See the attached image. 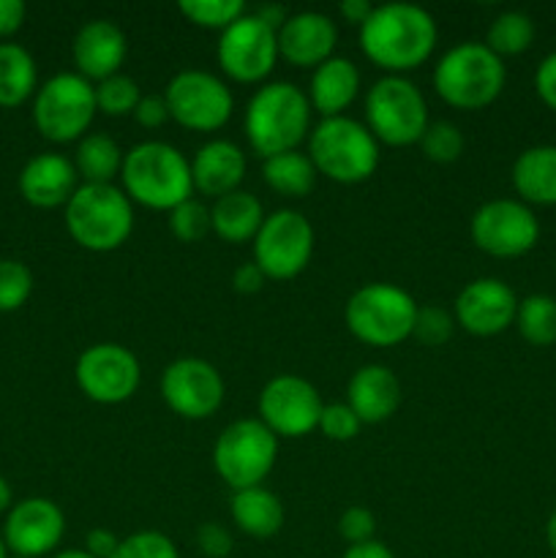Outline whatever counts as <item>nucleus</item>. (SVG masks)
I'll return each mask as SVG.
<instances>
[{"instance_id":"f257e3e1","label":"nucleus","mask_w":556,"mask_h":558,"mask_svg":"<svg viewBox=\"0 0 556 558\" xmlns=\"http://www.w3.org/2000/svg\"><path fill=\"white\" fill-rule=\"evenodd\" d=\"M365 58L387 74L403 76L420 69L436 49V20L418 3L374 5L368 20L358 27Z\"/></svg>"},{"instance_id":"f03ea898","label":"nucleus","mask_w":556,"mask_h":558,"mask_svg":"<svg viewBox=\"0 0 556 558\" xmlns=\"http://www.w3.org/2000/svg\"><path fill=\"white\" fill-rule=\"evenodd\" d=\"M311 101L294 82L278 80L256 87L245 104L243 131L251 150L265 158L300 150L311 134Z\"/></svg>"},{"instance_id":"7ed1b4c3","label":"nucleus","mask_w":556,"mask_h":558,"mask_svg":"<svg viewBox=\"0 0 556 558\" xmlns=\"http://www.w3.org/2000/svg\"><path fill=\"white\" fill-rule=\"evenodd\" d=\"M120 189L134 205L169 213L194 196L191 161L169 142H136L131 150H125Z\"/></svg>"},{"instance_id":"20e7f679","label":"nucleus","mask_w":556,"mask_h":558,"mask_svg":"<svg viewBox=\"0 0 556 558\" xmlns=\"http://www.w3.org/2000/svg\"><path fill=\"white\" fill-rule=\"evenodd\" d=\"M505 60L483 41H458L434 65L436 96L461 112L491 107L505 90Z\"/></svg>"},{"instance_id":"39448f33","label":"nucleus","mask_w":556,"mask_h":558,"mask_svg":"<svg viewBox=\"0 0 556 558\" xmlns=\"http://www.w3.org/2000/svg\"><path fill=\"white\" fill-rule=\"evenodd\" d=\"M65 210V229L80 248L109 254L134 232V202L114 183H80Z\"/></svg>"},{"instance_id":"423d86ee","label":"nucleus","mask_w":556,"mask_h":558,"mask_svg":"<svg viewBox=\"0 0 556 558\" xmlns=\"http://www.w3.org/2000/svg\"><path fill=\"white\" fill-rule=\"evenodd\" d=\"M309 158L322 178L341 185L365 183L379 167V142L368 125L349 114L322 118L311 125Z\"/></svg>"},{"instance_id":"0eeeda50","label":"nucleus","mask_w":556,"mask_h":558,"mask_svg":"<svg viewBox=\"0 0 556 558\" xmlns=\"http://www.w3.org/2000/svg\"><path fill=\"white\" fill-rule=\"evenodd\" d=\"M418 303L407 289L387 281L365 283L354 289L343 305V322L358 341L368 347H398L412 338Z\"/></svg>"},{"instance_id":"6e6552de","label":"nucleus","mask_w":556,"mask_h":558,"mask_svg":"<svg viewBox=\"0 0 556 558\" xmlns=\"http://www.w3.org/2000/svg\"><path fill=\"white\" fill-rule=\"evenodd\" d=\"M428 123L423 90L407 76L387 74L365 93V125L382 145H418Z\"/></svg>"},{"instance_id":"1a4fd4ad","label":"nucleus","mask_w":556,"mask_h":558,"mask_svg":"<svg viewBox=\"0 0 556 558\" xmlns=\"http://www.w3.org/2000/svg\"><path fill=\"white\" fill-rule=\"evenodd\" d=\"M278 461V436L259 417L229 423L213 445V469L232 490L256 488Z\"/></svg>"},{"instance_id":"9d476101","label":"nucleus","mask_w":556,"mask_h":558,"mask_svg":"<svg viewBox=\"0 0 556 558\" xmlns=\"http://www.w3.org/2000/svg\"><path fill=\"white\" fill-rule=\"evenodd\" d=\"M96 87L76 71L49 76L33 96V123L49 142H80L96 118Z\"/></svg>"},{"instance_id":"9b49d317","label":"nucleus","mask_w":556,"mask_h":558,"mask_svg":"<svg viewBox=\"0 0 556 558\" xmlns=\"http://www.w3.org/2000/svg\"><path fill=\"white\" fill-rule=\"evenodd\" d=\"M169 118L196 134L223 129L234 112V96L227 82L205 69H183L164 87Z\"/></svg>"},{"instance_id":"f8f14e48","label":"nucleus","mask_w":556,"mask_h":558,"mask_svg":"<svg viewBox=\"0 0 556 558\" xmlns=\"http://www.w3.org/2000/svg\"><path fill=\"white\" fill-rule=\"evenodd\" d=\"M314 256V227L294 207L267 213L254 238V262L267 281H292Z\"/></svg>"},{"instance_id":"ddd939ff","label":"nucleus","mask_w":556,"mask_h":558,"mask_svg":"<svg viewBox=\"0 0 556 558\" xmlns=\"http://www.w3.org/2000/svg\"><path fill=\"white\" fill-rule=\"evenodd\" d=\"M74 379L82 396L101 407H118L140 390L142 368L136 354L123 343H93L76 357Z\"/></svg>"},{"instance_id":"4468645a","label":"nucleus","mask_w":556,"mask_h":558,"mask_svg":"<svg viewBox=\"0 0 556 558\" xmlns=\"http://www.w3.org/2000/svg\"><path fill=\"white\" fill-rule=\"evenodd\" d=\"M472 243L496 259H518L540 240V221L521 199H491L474 210L469 221Z\"/></svg>"},{"instance_id":"2eb2a0df","label":"nucleus","mask_w":556,"mask_h":558,"mask_svg":"<svg viewBox=\"0 0 556 558\" xmlns=\"http://www.w3.org/2000/svg\"><path fill=\"white\" fill-rule=\"evenodd\" d=\"M216 58L229 80L240 85H256L276 69L278 33L267 27L254 11H245L238 22L218 33Z\"/></svg>"},{"instance_id":"dca6fc26","label":"nucleus","mask_w":556,"mask_h":558,"mask_svg":"<svg viewBox=\"0 0 556 558\" xmlns=\"http://www.w3.org/2000/svg\"><path fill=\"white\" fill-rule=\"evenodd\" d=\"M158 390H161L164 403L178 417L191 420V423L213 417L227 396L221 371L202 357H180L169 363L161 371Z\"/></svg>"},{"instance_id":"f3484780","label":"nucleus","mask_w":556,"mask_h":558,"mask_svg":"<svg viewBox=\"0 0 556 558\" xmlns=\"http://www.w3.org/2000/svg\"><path fill=\"white\" fill-rule=\"evenodd\" d=\"M322 407L319 390L294 374L273 376L259 392V420L278 439H303L316 430Z\"/></svg>"},{"instance_id":"a211bd4d","label":"nucleus","mask_w":556,"mask_h":558,"mask_svg":"<svg viewBox=\"0 0 556 558\" xmlns=\"http://www.w3.org/2000/svg\"><path fill=\"white\" fill-rule=\"evenodd\" d=\"M65 537V515L52 499L31 496L16 501L5 515L3 543L11 556L41 558L58 550Z\"/></svg>"},{"instance_id":"6ab92c4d","label":"nucleus","mask_w":556,"mask_h":558,"mask_svg":"<svg viewBox=\"0 0 556 558\" xmlns=\"http://www.w3.org/2000/svg\"><path fill=\"white\" fill-rule=\"evenodd\" d=\"M518 303L521 300L501 278H474L458 292L452 316L469 336L494 338L516 325Z\"/></svg>"},{"instance_id":"aec40b11","label":"nucleus","mask_w":556,"mask_h":558,"mask_svg":"<svg viewBox=\"0 0 556 558\" xmlns=\"http://www.w3.org/2000/svg\"><path fill=\"white\" fill-rule=\"evenodd\" d=\"M338 44V25L322 11L289 14L278 31V58L294 69H311L333 58Z\"/></svg>"},{"instance_id":"412c9836","label":"nucleus","mask_w":556,"mask_h":558,"mask_svg":"<svg viewBox=\"0 0 556 558\" xmlns=\"http://www.w3.org/2000/svg\"><path fill=\"white\" fill-rule=\"evenodd\" d=\"M71 58H74L76 74L96 85L107 76L120 74L125 58H129V38L118 22L90 20L76 31Z\"/></svg>"},{"instance_id":"4be33fe9","label":"nucleus","mask_w":556,"mask_h":558,"mask_svg":"<svg viewBox=\"0 0 556 558\" xmlns=\"http://www.w3.org/2000/svg\"><path fill=\"white\" fill-rule=\"evenodd\" d=\"M76 189H80V174L74 161L63 153H38L20 172V194L25 196L27 205L41 210L65 207Z\"/></svg>"},{"instance_id":"5701e85b","label":"nucleus","mask_w":556,"mask_h":558,"mask_svg":"<svg viewBox=\"0 0 556 558\" xmlns=\"http://www.w3.org/2000/svg\"><path fill=\"white\" fill-rule=\"evenodd\" d=\"M347 403L363 425H379L401 407V381L392 368L382 363H365L347 385Z\"/></svg>"},{"instance_id":"b1692460","label":"nucleus","mask_w":556,"mask_h":558,"mask_svg":"<svg viewBox=\"0 0 556 558\" xmlns=\"http://www.w3.org/2000/svg\"><path fill=\"white\" fill-rule=\"evenodd\" d=\"M245 153L232 140H210L194 153L191 158V180H194V191L202 196H227L240 189L245 180Z\"/></svg>"},{"instance_id":"393cba45","label":"nucleus","mask_w":556,"mask_h":558,"mask_svg":"<svg viewBox=\"0 0 556 558\" xmlns=\"http://www.w3.org/2000/svg\"><path fill=\"white\" fill-rule=\"evenodd\" d=\"M360 82H363V76H360L358 65L349 58L333 54L330 60H325V63L311 71L305 96H309L311 109L319 112L322 118H338L358 98Z\"/></svg>"},{"instance_id":"a878e982","label":"nucleus","mask_w":556,"mask_h":558,"mask_svg":"<svg viewBox=\"0 0 556 558\" xmlns=\"http://www.w3.org/2000/svg\"><path fill=\"white\" fill-rule=\"evenodd\" d=\"M512 189L523 205L556 207V145L527 147L512 163Z\"/></svg>"},{"instance_id":"bb28decb","label":"nucleus","mask_w":556,"mask_h":558,"mask_svg":"<svg viewBox=\"0 0 556 558\" xmlns=\"http://www.w3.org/2000/svg\"><path fill=\"white\" fill-rule=\"evenodd\" d=\"M265 207L262 202L256 199L254 194L249 191L238 189L227 196H218L213 199L210 207V221H213V232L223 240V243H254L256 232L265 223Z\"/></svg>"},{"instance_id":"cd10ccee","label":"nucleus","mask_w":556,"mask_h":558,"mask_svg":"<svg viewBox=\"0 0 556 558\" xmlns=\"http://www.w3.org/2000/svg\"><path fill=\"white\" fill-rule=\"evenodd\" d=\"M229 515L234 526L254 539H270L283 529V505L265 485L245 490H232Z\"/></svg>"},{"instance_id":"c85d7f7f","label":"nucleus","mask_w":556,"mask_h":558,"mask_svg":"<svg viewBox=\"0 0 556 558\" xmlns=\"http://www.w3.org/2000/svg\"><path fill=\"white\" fill-rule=\"evenodd\" d=\"M123 147L104 131H90L76 142L74 167L82 183H114L123 169Z\"/></svg>"},{"instance_id":"c756f323","label":"nucleus","mask_w":556,"mask_h":558,"mask_svg":"<svg viewBox=\"0 0 556 558\" xmlns=\"http://www.w3.org/2000/svg\"><path fill=\"white\" fill-rule=\"evenodd\" d=\"M262 178H265L267 189L276 191V194L287 196V199H305L316 189L319 172H316L309 153L289 150L265 158V163H262Z\"/></svg>"},{"instance_id":"7c9ffc66","label":"nucleus","mask_w":556,"mask_h":558,"mask_svg":"<svg viewBox=\"0 0 556 558\" xmlns=\"http://www.w3.org/2000/svg\"><path fill=\"white\" fill-rule=\"evenodd\" d=\"M36 90L38 69L33 54L20 44H0V107H20Z\"/></svg>"},{"instance_id":"2f4dec72","label":"nucleus","mask_w":556,"mask_h":558,"mask_svg":"<svg viewBox=\"0 0 556 558\" xmlns=\"http://www.w3.org/2000/svg\"><path fill=\"white\" fill-rule=\"evenodd\" d=\"M537 27L534 20L523 11H501L485 31V47L499 54L501 60L512 54H523L534 44Z\"/></svg>"},{"instance_id":"473e14b6","label":"nucleus","mask_w":556,"mask_h":558,"mask_svg":"<svg viewBox=\"0 0 556 558\" xmlns=\"http://www.w3.org/2000/svg\"><path fill=\"white\" fill-rule=\"evenodd\" d=\"M516 327L521 338L532 347L556 343V298L551 294H529L518 303Z\"/></svg>"},{"instance_id":"72a5a7b5","label":"nucleus","mask_w":556,"mask_h":558,"mask_svg":"<svg viewBox=\"0 0 556 558\" xmlns=\"http://www.w3.org/2000/svg\"><path fill=\"white\" fill-rule=\"evenodd\" d=\"M180 14L196 27L205 31H227L232 22H238L245 14L243 0H180Z\"/></svg>"},{"instance_id":"f704fd0d","label":"nucleus","mask_w":556,"mask_h":558,"mask_svg":"<svg viewBox=\"0 0 556 558\" xmlns=\"http://www.w3.org/2000/svg\"><path fill=\"white\" fill-rule=\"evenodd\" d=\"M96 107L98 112L109 114V118H125V114H134L136 104H140L142 90L136 85L134 76L129 74H114L107 80L96 82Z\"/></svg>"},{"instance_id":"c9c22d12","label":"nucleus","mask_w":556,"mask_h":558,"mask_svg":"<svg viewBox=\"0 0 556 558\" xmlns=\"http://www.w3.org/2000/svg\"><path fill=\"white\" fill-rule=\"evenodd\" d=\"M420 150L434 163H452L463 156V134L450 120H434L420 136Z\"/></svg>"},{"instance_id":"e433bc0d","label":"nucleus","mask_w":556,"mask_h":558,"mask_svg":"<svg viewBox=\"0 0 556 558\" xmlns=\"http://www.w3.org/2000/svg\"><path fill=\"white\" fill-rule=\"evenodd\" d=\"M169 229L180 243H200L213 232L210 207L196 196L180 202L174 210H169Z\"/></svg>"},{"instance_id":"4c0bfd02","label":"nucleus","mask_w":556,"mask_h":558,"mask_svg":"<svg viewBox=\"0 0 556 558\" xmlns=\"http://www.w3.org/2000/svg\"><path fill=\"white\" fill-rule=\"evenodd\" d=\"M33 292L31 267L16 259H0V314L22 308Z\"/></svg>"},{"instance_id":"58836bf2","label":"nucleus","mask_w":556,"mask_h":558,"mask_svg":"<svg viewBox=\"0 0 556 558\" xmlns=\"http://www.w3.org/2000/svg\"><path fill=\"white\" fill-rule=\"evenodd\" d=\"M456 316L442 305H418V316H414L412 338H418L423 347H445L456 332Z\"/></svg>"},{"instance_id":"ea45409f","label":"nucleus","mask_w":556,"mask_h":558,"mask_svg":"<svg viewBox=\"0 0 556 558\" xmlns=\"http://www.w3.org/2000/svg\"><path fill=\"white\" fill-rule=\"evenodd\" d=\"M112 558H180V550L167 534L147 529V532H134L120 539Z\"/></svg>"},{"instance_id":"a19ab883","label":"nucleus","mask_w":556,"mask_h":558,"mask_svg":"<svg viewBox=\"0 0 556 558\" xmlns=\"http://www.w3.org/2000/svg\"><path fill=\"white\" fill-rule=\"evenodd\" d=\"M316 428H319L322 436H327L330 441H352L354 436L360 434V428H363V423H360V417L352 412L349 403L338 401L322 407L319 425H316Z\"/></svg>"},{"instance_id":"79ce46f5","label":"nucleus","mask_w":556,"mask_h":558,"mask_svg":"<svg viewBox=\"0 0 556 558\" xmlns=\"http://www.w3.org/2000/svg\"><path fill=\"white\" fill-rule=\"evenodd\" d=\"M338 534L347 545H363L376 539V518L368 507L363 505H352L341 512L338 518Z\"/></svg>"},{"instance_id":"37998d69","label":"nucleus","mask_w":556,"mask_h":558,"mask_svg":"<svg viewBox=\"0 0 556 558\" xmlns=\"http://www.w3.org/2000/svg\"><path fill=\"white\" fill-rule=\"evenodd\" d=\"M196 548L205 558H229L234 550V537L223 523H202L196 529Z\"/></svg>"},{"instance_id":"c03bdc74","label":"nucleus","mask_w":556,"mask_h":558,"mask_svg":"<svg viewBox=\"0 0 556 558\" xmlns=\"http://www.w3.org/2000/svg\"><path fill=\"white\" fill-rule=\"evenodd\" d=\"M134 120L142 125V129H161V125H167L172 118H169V107L164 93L161 96H156V93L142 96L134 109Z\"/></svg>"},{"instance_id":"a18cd8bd","label":"nucleus","mask_w":556,"mask_h":558,"mask_svg":"<svg viewBox=\"0 0 556 558\" xmlns=\"http://www.w3.org/2000/svg\"><path fill=\"white\" fill-rule=\"evenodd\" d=\"M534 90H537L540 101L556 112V52L540 60L537 71H534Z\"/></svg>"},{"instance_id":"49530a36","label":"nucleus","mask_w":556,"mask_h":558,"mask_svg":"<svg viewBox=\"0 0 556 558\" xmlns=\"http://www.w3.org/2000/svg\"><path fill=\"white\" fill-rule=\"evenodd\" d=\"M267 283V276L262 272V267L256 262H243L240 267H234L232 272V287L240 294H256L262 292V287Z\"/></svg>"},{"instance_id":"de8ad7c7","label":"nucleus","mask_w":556,"mask_h":558,"mask_svg":"<svg viewBox=\"0 0 556 558\" xmlns=\"http://www.w3.org/2000/svg\"><path fill=\"white\" fill-rule=\"evenodd\" d=\"M120 537L109 529H90L85 537V550L93 558H112L114 550H118Z\"/></svg>"},{"instance_id":"09e8293b","label":"nucleus","mask_w":556,"mask_h":558,"mask_svg":"<svg viewBox=\"0 0 556 558\" xmlns=\"http://www.w3.org/2000/svg\"><path fill=\"white\" fill-rule=\"evenodd\" d=\"M25 3L22 0H0V38L14 36L25 22Z\"/></svg>"},{"instance_id":"8fccbe9b","label":"nucleus","mask_w":556,"mask_h":558,"mask_svg":"<svg viewBox=\"0 0 556 558\" xmlns=\"http://www.w3.org/2000/svg\"><path fill=\"white\" fill-rule=\"evenodd\" d=\"M371 11H374V5H371L368 0H341V3H338V14L343 16V22H349V25L354 27L363 25L371 16Z\"/></svg>"},{"instance_id":"3c124183","label":"nucleus","mask_w":556,"mask_h":558,"mask_svg":"<svg viewBox=\"0 0 556 558\" xmlns=\"http://www.w3.org/2000/svg\"><path fill=\"white\" fill-rule=\"evenodd\" d=\"M341 558H396V556H392V550L387 548L385 543L371 539V543H363V545H349Z\"/></svg>"},{"instance_id":"603ef678","label":"nucleus","mask_w":556,"mask_h":558,"mask_svg":"<svg viewBox=\"0 0 556 558\" xmlns=\"http://www.w3.org/2000/svg\"><path fill=\"white\" fill-rule=\"evenodd\" d=\"M254 14L259 16V20L265 22L267 27H273V31H276V33L281 31L283 22L289 20V11L283 9V5H278V3H262V5H256Z\"/></svg>"},{"instance_id":"864d4df0","label":"nucleus","mask_w":556,"mask_h":558,"mask_svg":"<svg viewBox=\"0 0 556 558\" xmlns=\"http://www.w3.org/2000/svg\"><path fill=\"white\" fill-rule=\"evenodd\" d=\"M14 507V494H11V485L5 483V477H0V515L9 512Z\"/></svg>"},{"instance_id":"5fc2aeb1","label":"nucleus","mask_w":556,"mask_h":558,"mask_svg":"<svg viewBox=\"0 0 556 558\" xmlns=\"http://www.w3.org/2000/svg\"><path fill=\"white\" fill-rule=\"evenodd\" d=\"M545 543H548L551 554L556 556V507H554V512L548 515V523H545Z\"/></svg>"},{"instance_id":"6e6d98bb","label":"nucleus","mask_w":556,"mask_h":558,"mask_svg":"<svg viewBox=\"0 0 556 558\" xmlns=\"http://www.w3.org/2000/svg\"><path fill=\"white\" fill-rule=\"evenodd\" d=\"M49 558H93L87 554L85 548H65V550H58V554H52Z\"/></svg>"},{"instance_id":"4d7b16f0","label":"nucleus","mask_w":556,"mask_h":558,"mask_svg":"<svg viewBox=\"0 0 556 558\" xmlns=\"http://www.w3.org/2000/svg\"><path fill=\"white\" fill-rule=\"evenodd\" d=\"M0 558H9V548L3 543V534H0Z\"/></svg>"},{"instance_id":"13d9d810","label":"nucleus","mask_w":556,"mask_h":558,"mask_svg":"<svg viewBox=\"0 0 556 558\" xmlns=\"http://www.w3.org/2000/svg\"><path fill=\"white\" fill-rule=\"evenodd\" d=\"M9 558H22V556H9Z\"/></svg>"}]
</instances>
